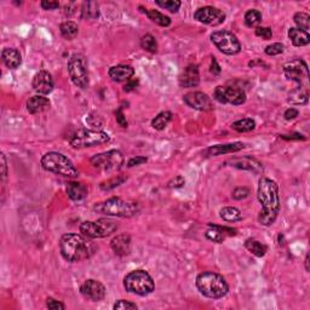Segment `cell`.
<instances>
[{
	"mask_svg": "<svg viewBox=\"0 0 310 310\" xmlns=\"http://www.w3.org/2000/svg\"><path fill=\"white\" fill-rule=\"evenodd\" d=\"M147 158L144 157H136V158H131V159L129 160V163H127V166L129 168H133V166H137V165H142V164L147 163Z\"/></svg>",
	"mask_w": 310,
	"mask_h": 310,
	"instance_id": "cell-48",
	"label": "cell"
},
{
	"mask_svg": "<svg viewBox=\"0 0 310 310\" xmlns=\"http://www.w3.org/2000/svg\"><path fill=\"white\" fill-rule=\"evenodd\" d=\"M2 162H3V165H2V168H3V180H5V177H7V175H8V171H7V160H5V155L4 154L2 155Z\"/></svg>",
	"mask_w": 310,
	"mask_h": 310,
	"instance_id": "cell-54",
	"label": "cell"
},
{
	"mask_svg": "<svg viewBox=\"0 0 310 310\" xmlns=\"http://www.w3.org/2000/svg\"><path fill=\"white\" fill-rule=\"evenodd\" d=\"M41 8H43L44 10H56V9L59 8V3L44 0V2H41Z\"/></svg>",
	"mask_w": 310,
	"mask_h": 310,
	"instance_id": "cell-49",
	"label": "cell"
},
{
	"mask_svg": "<svg viewBox=\"0 0 310 310\" xmlns=\"http://www.w3.org/2000/svg\"><path fill=\"white\" fill-rule=\"evenodd\" d=\"M172 116L174 115H172V113L169 112V110L159 113V114L155 116V119H153V121H151V126H153V129L155 130L162 131L170 124V121L172 120Z\"/></svg>",
	"mask_w": 310,
	"mask_h": 310,
	"instance_id": "cell-32",
	"label": "cell"
},
{
	"mask_svg": "<svg viewBox=\"0 0 310 310\" xmlns=\"http://www.w3.org/2000/svg\"><path fill=\"white\" fill-rule=\"evenodd\" d=\"M127 181V176H124V175H119V176H115V177L110 178V180L106 181V182H102L101 183V189L104 190V192H108V190H112L114 189V188L121 186V184L124 183V182Z\"/></svg>",
	"mask_w": 310,
	"mask_h": 310,
	"instance_id": "cell-37",
	"label": "cell"
},
{
	"mask_svg": "<svg viewBox=\"0 0 310 310\" xmlns=\"http://www.w3.org/2000/svg\"><path fill=\"white\" fill-rule=\"evenodd\" d=\"M155 4L159 5L160 8L166 9V10L171 11V13H177L180 10L182 3L178 2V0H165V2H160V0H157Z\"/></svg>",
	"mask_w": 310,
	"mask_h": 310,
	"instance_id": "cell-40",
	"label": "cell"
},
{
	"mask_svg": "<svg viewBox=\"0 0 310 310\" xmlns=\"http://www.w3.org/2000/svg\"><path fill=\"white\" fill-rule=\"evenodd\" d=\"M256 123L253 119L245 118L241 119V120L235 121V123L231 124V129L238 131V132H250V131L255 130Z\"/></svg>",
	"mask_w": 310,
	"mask_h": 310,
	"instance_id": "cell-36",
	"label": "cell"
},
{
	"mask_svg": "<svg viewBox=\"0 0 310 310\" xmlns=\"http://www.w3.org/2000/svg\"><path fill=\"white\" fill-rule=\"evenodd\" d=\"M184 183H186V181H184V178L182 177V176H176L175 178H172L171 181L168 183L169 188H181L184 186Z\"/></svg>",
	"mask_w": 310,
	"mask_h": 310,
	"instance_id": "cell-47",
	"label": "cell"
},
{
	"mask_svg": "<svg viewBox=\"0 0 310 310\" xmlns=\"http://www.w3.org/2000/svg\"><path fill=\"white\" fill-rule=\"evenodd\" d=\"M94 210L98 213L112 217L129 218L138 212V204L133 201L123 200L121 198H110L108 200L95 205Z\"/></svg>",
	"mask_w": 310,
	"mask_h": 310,
	"instance_id": "cell-5",
	"label": "cell"
},
{
	"mask_svg": "<svg viewBox=\"0 0 310 310\" xmlns=\"http://www.w3.org/2000/svg\"><path fill=\"white\" fill-rule=\"evenodd\" d=\"M178 82L182 88H195L200 83V74H199V67L196 64H189L181 73Z\"/></svg>",
	"mask_w": 310,
	"mask_h": 310,
	"instance_id": "cell-18",
	"label": "cell"
},
{
	"mask_svg": "<svg viewBox=\"0 0 310 310\" xmlns=\"http://www.w3.org/2000/svg\"><path fill=\"white\" fill-rule=\"evenodd\" d=\"M68 73L73 82V84L80 89H86L89 86V71L88 62L84 55L82 53H74L70 56L68 61Z\"/></svg>",
	"mask_w": 310,
	"mask_h": 310,
	"instance_id": "cell-9",
	"label": "cell"
},
{
	"mask_svg": "<svg viewBox=\"0 0 310 310\" xmlns=\"http://www.w3.org/2000/svg\"><path fill=\"white\" fill-rule=\"evenodd\" d=\"M141 46L143 50H145V51H148V52L155 53L158 51L157 39H155L151 34L143 35L141 39Z\"/></svg>",
	"mask_w": 310,
	"mask_h": 310,
	"instance_id": "cell-38",
	"label": "cell"
},
{
	"mask_svg": "<svg viewBox=\"0 0 310 310\" xmlns=\"http://www.w3.org/2000/svg\"><path fill=\"white\" fill-rule=\"evenodd\" d=\"M59 32H61L62 37L67 40H73L76 38L78 33H79V27L73 21H65L59 27Z\"/></svg>",
	"mask_w": 310,
	"mask_h": 310,
	"instance_id": "cell-31",
	"label": "cell"
},
{
	"mask_svg": "<svg viewBox=\"0 0 310 310\" xmlns=\"http://www.w3.org/2000/svg\"><path fill=\"white\" fill-rule=\"evenodd\" d=\"M49 108H50L49 98L41 96V95L33 96L27 101V110H28L31 114H39V113L45 112V110Z\"/></svg>",
	"mask_w": 310,
	"mask_h": 310,
	"instance_id": "cell-24",
	"label": "cell"
},
{
	"mask_svg": "<svg viewBox=\"0 0 310 310\" xmlns=\"http://www.w3.org/2000/svg\"><path fill=\"white\" fill-rule=\"evenodd\" d=\"M213 98L223 104L240 106L246 102V92L239 86H217L213 92Z\"/></svg>",
	"mask_w": 310,
	"mask_h": 310,
	"instance_id": "cell-12",
	"label": "cell"
},
{
	"mask_svg": "<svg viewBox=\"0 0 310 310\" xmlns=\"http://www.w3.org/2000/svg\"><path fill=\"white\" fill-rule=\"evenodd\" d=\"M90 162L94 168L102 170V171L113 172L123 168L124 155L121 154V151L113 149V150L106 151V153L95 155L91 158Z\"/></svg>",
	"mask_w": 310,
	"mask_h": 310,
	"instance_id": "cell-11",
	"label": "cell"
},
{
	"mask_svg": "<svg viewBox=\"0 0 310 310\" xmlns=\"http://www.w3.org/2000/svg\"><path fill=\"white\" fill-rule=\"evenodd\" d=\"M219 217L223 220H225V222H229V223L239 222V220L243 219V214H241L239 208L232 207V206L223 207L222 210L219 211Z\"/></svg>",
	"mask_w": 310,
	"mask_h": 310,
	"instance_id": "cell-30",
	"label": "cell"
},
{
	"mask_svg": "<svg viewBox=\"0 0 310 310\" xmlns=\"http://www.w3.org/2000/svg\"><path fill=\"white\" fill-rule=\"evenodd\" d=\"M59 251L65 261L80 262L94 255L95 246L84 235L64 234L59 241Z\"/></svg>",
	"mask_w": 310,
	"mask_h": 310,
	"instance_id": "cell-2",
	"label": "cell"
},
{
	"mask_svg": "<svg viewBox=\"0 0 310 310\" xmlns=\"http://www.w3.org/2000/svg\"><path fill=\"white\" fill-rule=\"evenodd\" d=\"M46 305H47V308L51 309V310H63V309H65V305L63 303L58 302V300L53 299V298H51V297H49L46 299Z\"/></svg>",
	"mask_w": 310,
	"mask_h": 310,
	"instance_id": "cell-45",
	"label": "cell"
},
{
	"mask_svg": "<svg viewBox=\"0 0 310 310\" xmlns=\"http://www.w3.org/2000/svg\"><path fill=\"white\" fill-rule=\"evenodd\" d=\"M100 11H98V4L96 2H85L82 8V16L86 20L97 19Z\"/></svg>",
	"mask_w": 310,
	"mask_h": 310,
	"instance_id": "cell-34",
	"label": "cell"
},
{
	"mask_svg": "<svg viewBox=\"0 0 310 310\" xmlns=\"http://www.w3.org/2000/svg\"><path fill=\"white\" fill-rule=\"evenodd\" d=\"M211 73L213 74V75H218L220 74V67L218 64V62L216 61V58H212V61H211Z\"/></svg>",
	"mask_w": 310,
	"mask_h": 310,
	"instance_id": "cell-51",
	"label": "cell"
},
{
	"mask_svg": "<svg viewBox=\"0 0 310 310\" xmlns=\"http://www.w3.org/2000/svg\"><path fill=\"white\" fill-rule=\"evenodd\" d=\"M113 308H114L115 310H130V309H137V305L135 303L129 302V300L120 299L114 304Z\"/></svg>",
	"mask_w": 310,
	"mask_h": 310,
	"instance_id": "cell-42",
	"label": "cell"
},
{
	"mask_svg": "<svg viewBox=\"0 0 310 310\" xmlns=\"http://www.w3.org/2000/svg\"><path fill=\"white\" fill-rule=\"evenodd\" d=\"M118 230V224L113 219L101 218L95 222L85 220L80 224V232L89 239H100L112 235Z\"/></svg>",
	"mask_w": 310,
	"mask_h": 310,
	"instance_id": "cell-7",
	"label": "cell"
},
{
	"mask_svg": "<svg viewBox=\"0 0 310 310\" xmlns=\"http://www.w3.org/2000/svg\"><path fill=\"white\" fill-rule=\"evenodd\" d=\"M108 74L112 78V80H114L116 83L129 82L135 74V69L129 64H118L110 68Z\"/></svg>",
	"mask_w": 310,
	"mask_h": 310,
	"instance_id": "cell-21",
	"label": "cell"
},
{
	"mask_svg": "<svg viewBox=\"0 0 310 310\" xmlns=\"http://www.w3.org/2000/svg\"><path fill=\"white\" fill-rule=\"evenodd\" d=\"M281 137V138H284V139H297V141H299V139H305V137H304L303 135H299V133H294V135H282V136H280Z\"/></svg>",
	"mask_w": 310,
	"mask_h": 310,
	"instance_id": "cell-53",
	"label": "cell"
},
{
	"mask_svg": "<svg viewBox=\"0 0 310 310\" xmlns=\"http://www.w3.org/2000/svg\"><path fill=\"white\" fill-rule=\"evenodd\" d=\"M139 9H141L142 13L144 14L149 20L153 21V22L157 23V25H159L162 27H169L170 25H171V20H170V17L165 16V15L159 13L158 10H153V9H144L143 7H139Z\"/></svg>",
	"mask_w": 310,
	"mask_h": 310,
	"instance_id": "cell-28",
	"label": "cell"
},
{
	"mask_svg": "<svg viewBox=\"0 0 310 310\" xmlns=\"http://www.w3.org/2000/svg\"><path fill=\"white\" fill-rule=\"evenodd\" d=\"M115 118H116V123L120 125L121 127H127L126 118H125V115L123 113V108H121V107L115 112Z\"/></svg>",
	"mask_w": 310,
	"mask_h": 310,
	"instance_id": "cell-46",
	"label": "cell"
},
{
	"mask_svg": "<svg viewBox=\"0 0 310 310\" xmlns=\"http://www.w3.org/2000/svg\"><path fill=\"white\" fill-rule=\"evenodd\" d=\"M284 49L285 46L282 45L281 43H274L265 47V53H267L268 56H276L284 52Z\"/></svg>",
	"mask_w": 310,
	"mask_h": 310,
	"instance_id": "cell-41",
	"label": "cell"
},
{
	"mask_svg": "<svg viewBox=\"0 0 310 310\" xmlns=\"http://www.w3.org/2000/svg\"><path fill=\"white\" fill-rule=\"evenodd\" d=\"M298 29H302L304 32H308L310 28V16L305 13H297L293 17Z\"/></svg>",
	"mask_w": 310,
	"mask_h": 310,
	"instance_id": "cell-39",
	"label": "cell"
},
{
	"mask_svg": "<svg viewBox=\"0 0 310 310\" xmlns=\"http://www.w3.org/2000/svg\"><path fill=\"white\" fill-rule=\"evenodd\" d=\"M256 35L264 39V40H269L273 37V31L269 27H258V28H256Z\"/></svg>",
	"mask_w": 310,
	"mask_h": 310,
	"instance_id": "cell-43",
	"label": "cell"
},
{
	"mask_svg": "<svg viewBox=\"0 0 310 310\" xmlns=\"http://www.w3.org/2000/svg\"><path fill=\"white\" fill-rule=\"evenodd\" d=\"M138 85V80H129V82H126V85L124 86V91H126V92H130V91H132L133 89L136 88V86Z\"/></svg>",
	"mask_w": 310,
	"mask_h": 310,
	"instance_id": "cell-52",
	"label": "cell"
},
{
	"mask_svg": "<svg viewBox=\"0 0 310 310\" xmlns=\"http://www.w3.org/2000/svg\"><path fill=\"white\" fill-rule=\"evenodd\" d=\"M245 247L256 257H263L267 253V246L256 239H247L245 241Z\"/></svg>",
	"mask_w": 310,
	"mask_h": 310,
	"instance_id": "cell-33",
	"label": "cell"
},
{
	"mask_svg": "<svg viewBox=\"0 0 310 310\" xmlns=\"http://www.w3.org/2000/svg\"><path fill=\"white\" fill-rule=\"evenodd\" d=\"M304 262H305V270L309 271V255L305 256V261Z\"/></svg>",
	"mask_w": 310,
	"mask_h": 310,
	"instance_id": "cell-55",
	"label": "cell"
},
{
	"mask_svg": "<svg viewBox=\"0 0 310 310\" xmlns=\"http://www.w3.org/2000/svg\"><path fill=\"white\" fill-rule=\"evenodd\" d=\"M257 198L262 205V211L258 216L259 223L262 225L269 226L275 222L280 212L278 183L270 178L262 177L258 182Z\"/></svg>",
	"mask_w": 310,
	"mask_h": 310,
	"instance_id": "cell-1",
	"label": "cell"
},
{
	"mask_svg": "<svg viewBox=\"0 0 310 310\" xmlns=\"http://www.w3.org/2000/svg\"><path fill=\"white\" fill-rule=\"evenodd\" d=\"M298 114H299V112H298L297 109H294V108H288V109L285 112L284 118L286 119V120H293V119H296V118H297Z\"/></svg>",
	"mask_w": 310,
	"mask_h": 310,
	"instance_id": "cell-50",
	"label": "cell"
},
{
	"mask_svg": "<svg viewBox=\"0 0 310 310\" xmlns=\"http://www.w3.org/2000/svg\"><path fill=\"white\" fill-rule=\"evenodd\" d=\"M196 287L202 296L211 299H219L228 293L229 286L225 279L213 271H204L196 278Z\"/></svg>",
	"mask_w": 310,
	"mask_h": 310,
	"instance_id": "cell-3",
	"label": "cell"
},
{
	"mask_svg": "<svg viewBox=\"0 0 310 310\" xmlns=\"http://www.w3.org/2000/svg\"><path fill=\"white\" fill-rule=\"evenodd\" d=\"M183 101L188 107L195 110H200V112H205V110L211 109V107H212L211 98L204 92H189L183 97Z\"/></svg>",
	"mask_w": 310,
	"mask_h": 310,
	"instance_id": "cell-16",
	"label": "cell"
},
{
	"mask_svg": "<svg viewBox=\"0 0 310 310\" xmlns=\"http://www.w3.org/2000/svg\"><path fill=\"white\" fill-rule=\"evenodd\" d=\"M2 58L5 65L10 69H16L22 63V56H21L19 50L14 49V47H7L3 50Z\"/></svg>",
	"mask_w": 310,
	"mask_h": 310,
	"instance_id": "cell-25",
	"label": "cell"
},
{
	"mask_svg": "<svg viewBox=\"0 0 310 310\" xmlns=\"http://www.w3.org/2000/svg\"><path fill=\"white\" fill-rule=\"evenodd\" d=\"M109 135L104 131L97 130H78L70 138V145L75 149L96 147L109 142Z\"/></svg>",
	"mask_w": 310,
	"mask_h": 310,
	"instance_id": "cell-8",
	"label": "cell"
},
{
	"mask_svg": "<svg viewBox=\"0 0 310 310\" xmlns=\"http://www.w3.org/2000/svg\"><path fill=\"white\" fill-rule=\"evenodd\" d=\"M214 46L224 55H238L241 51V44L234 33L229 31H217L211 34Z\"/></svg>",
	"mask_w": 310,
	"mask_h": 310,
	"instance_id": "cell-10",
	"label": "cell"
},
{
	"mask_svg": "<svg viewBox=\"0 0 310 310\" xmlns=\"http://www.w3.org/2000/svg\"><path fill=\"white\" fill-rule=\"evenodd\" d=\"M110 247L118 256H127L131 251V238L127 234L116 235L110 243Z\"/></svg>",
	"mask_w": 310,
	"mask_h": 310,
	"instance_id": "cell-22",
	"label": "cell"
},
{
	"mask_svg": "<svg viewBox=\"0 0 310 310\" xmlns=\"http://www.w3.org/2000/svg\"><path fill=\"white\" fill-rule=\"evenodd\" d=\"M250 195V189L246 187H239L232 192V198L235 200H243Z\"/></svg>",
	"mask_w": 310,
	"mask_h": 310,
	"instance_id": "cell-44",
	"label": "cell"
},
{
	"mask_svg": "<svg viewBox=\"0 0 310 310\" xmlns=\"http://www.w3.org/2000/svg\"><path fill=\"white\" fill-rule=\"evenodd\" d=\"M194 19L207 26H219L225 21V14L214 7H204L194 13Z\"/></svg>",
	"mask_w": 310,
	"mask_h": 310,
	"instance_id": "cell-14",
	"label": "cell"
},
{
	"mask_svg": "<svg viewBox=\"0 0 310 310\" xmlns=\"http://www.w3.org/2000/svg\"><path fill=\"white\" fill-rule=\"evenodd\" d=\"M41 166L46 171L52 174L63 176L68 178H76L79 172L71 160L57 151H50L41 158Z\"/></svg>",
	"mask_w": 310,
	"mask_h": 310,
	"instance_id": "cell-4",
	"label": "cell"
},
{
	"mask_svg": "<svg viewBox=\"0 0 310 310\" xmlns=\"http://www.w3.org/2000/svg\"><path fill=\"white\" fill-rule=\"evenodd\" d=\"M80 293L91 302H100L106 297V287L97 280L89 279L80 286Z\"/></svg>",
	"mask_w": 310,
	"mask_h": 310,
	"instance_id": "cell-15",
	"label": "cell"
},
{
	"mask_svg": "<svg viewBox=\"0 0 310 310\" xmlns=\"http://www.w3.org/2000/svg\"><path fill=\"white\" fill-rule=\"evenodd\" d=\"M308 88L300 85L290 92V95H288V102L291 104H294V106H302V104L308 103Z\"/></svg>",
	"mask_w": 310,
	"mask_h": 310,
	"instance_id": "cell-27",
	"label": "cell"
},
{
	"mask_svg": "<svg viewBox=\"0 0 310 310\" xmlns=\"http://www.w3.org/2000/svg\"><path fill=\"white\" fill-rule=\"evenodd\" d=\"M245 148V144L241 142L235 143H226V144H217L212 145L207 149V154L212 157H218V155H225L231 153H238L241 149Z\"/></svg>",
	"mask_w": 310,
	"mask_h": 310,
	"instance_id": "cell-23",
	"label": "cell"
},
{
	"mask_svg": "<svg viewBox=\"0 0 310 310\" xmlns=\"http://www.w3.org/2000/svg\"><path fill=\"white\" fill-rule=\"evenodd\" d=\"M208 226H210V228H208L206 232H205V237H206L208 240L213 241V243L222 244L223 241L225 240L226 235H230V237L237 235V229L228 228V226H222V225H213V224H208Z\"/></svg>",
	"mask_w": 310,
	"mask_h": 310,
	"instance_id": "cell-20",
	"label": "cell"
},
{
	"mask_svg": "<svg viewBox=\"0 0 310 310\" xmlns=\"http://www.w3.org/2000/svg\"><path fill=\"white\" fill-rule=\"evenodd\" d=\"M284 73L288 80L296 82L300 85H302L304 82H306L309 76L308 65H306L305 61H303V59L300 58L293 59V61L285 63Z\"/></svg>",
	"mask_w": 310,
	"mask_h": 310,
	"instance_id": "cell-13",
	"label": "cell"
},
{
	"mask_svg": "<svg viewBox=\"0 0 310 310\" xmlns=\"http://www.w3.org/2000/svg\"><path fill=\"white\" fill-rule=\"evenodd\" d=\"M67 194L73 201H82L88 196V187L80 182H69L67 186Z\"/></svg>",
	"mask_w": 310,
	"mask_h": 310,
	"instance_id": "cell-26",
	"label": "cell"
},
{
	"mask_svg": "<svg viewBox=\"0 0 310 310\" xmlns=\"http://www.w3.org/2000/svg\"><path fill=\"white\" fill-rule=\"evenodd\" d=\"M230 166L237 168L240 170H246V171L253 172V174H261L263 172V165L257 159L251 157H244V158H237L229 162Z\"/></svg>",
	"mask_w": 310,
	"mask_h": 310,
	"instance_id": "cell-19",
	"label": "cell"
},
{
	"mask_svg": "<svg viewBox=\"0 0 310 310\" xmlns=\"http://www.w3.org/2000/svg\"><path fill=\"white\" fill-rule=\"evenodd\" d=\"M52 75L46 70H40L33 78V89L39 95H49L53 90Z\"/></svg>",
	"mask_w": 310,
	"mask_h": 310,
	"instance_id": "cell-17",
	"label": "cell"
},
{
	"mask_svg": "<svg viewBox=\"0 0 310 310\" xmlns=\"http://www.w3.org/2000/svg\"><path fill=\"white\" fill-rule=\"evenodd\" d=\"M125 290L137 296H148L154 291V280L145 270H133L124 279Z\"/></svg>",
	"mask_w": 310,
	"mask_h": 310,
	"instance_id": "cell-6",
	"label": "cell"
},
{
	"mask_svg": "<svg viewBox=\"0 0 310 310\" xmlns=\"http://www.w3.org/2000/svg\"><path fill=\"white\" fill-rule=\"evenodd\" d=\"M245 25L250 28H258L259 25L262 23V14L261 11L256 10V9H251L245 14Z\"/></svg>",
	"mask_w": 310,
	"mask_h": 310,
	"instance_id": "cell-35",
	"label": "cell"
},
{
	"mask_svg": "<svg viewBox=\"0 0 310 310\" xmlns=\"http://www.w3.org/2000/svg\"><path fill=\"white\" fill-rule=\"evenodd\" d=\"M288 38L291 39L294 46H305L310 43V35L308 32H304L298 28H290Z\"/></svg>",
	"mask_w": 310,
	"mask_h": 310,
	"instance_id": "cell-29",
	"label": "cell"
}]
</instances>
